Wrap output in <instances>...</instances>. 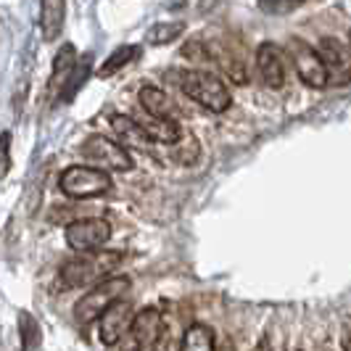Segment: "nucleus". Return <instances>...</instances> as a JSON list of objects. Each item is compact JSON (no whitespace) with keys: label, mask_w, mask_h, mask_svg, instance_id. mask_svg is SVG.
Masks as SVG:
<instances>
[{"label":"nucleus","mask_w":351,"mask_h":351,"mask_svg":"<svg viewBox=\"0 0 351 351\" xmlns=\"http://www.w3.org/2000/svg\"><path fill=\"white\" fill-rule=\"evenodd\" d=\"M175 82L191 101H195L204 108H209L214 114L228 111L230 104H232L230 90L225 88V82L217 74H209V71L201 69H180L175 71Z\"/></svg>","instance_id":"f257e3e1"},{"label":"nucleus","mask_w":351,"mask_h":351,"mask_svg":"<svg viewBox=\"0 0 351 351\" xmlns=\"http://www.w3.org/2000/svg\"><path fill=\"white\" fill-rule=\"evenodd\" d=\"M119 262H122V254L119 251H104V248L85 251L82 256L69 259V262L61 267L58 275H61V282H64V291L95 285L98 280H104L106 275Z\"/></svg>","instance_id":"f03ea898"},{"label":"nucleus","mask_w":351,"mask_h":351,"mask_svg":"<svg viewBox=\"0 0 351 351\" xmlns=\"http://www.w3.org/2000/svg\"><path fill=\"white\" fill-rule=\"evenodd\" d=\"M127 288H130V278H127V275H114V278L98 280L82 299L77 301V306H74L77 322H80V325L95 322L114 301L122 299L124 293H127Z\"/></svg>","instance_id":"7ed1b4c3"},{"label":"nucleus","mask_w":351,"mask_h":351,"mask_svg":"<svg viewBox=\"0 0 351 351\" xmlns=\"http://www.w3.org/2000/svg\"><path fill=\"white\" fill-rule=\"evenodd\" d=\"M58 185H61L64 195H69V198H95V195L111 191V177L106 169H98V167L74 164L61 175Z\"/></svg>","instance_id":"20e7f679"},{"label":"nucleus","mask_w":351,"mask_h":351,"mask_svg":"<svg viewBox=\"0 0 351 351\" xmlns=\"http://www.w3.org/2000/svg\"><path fill=\"white\" fill-rule=\"evenodd\" d=\"M80 154L98 164V169H111V172H130L135 167V161L130 156V151L119 143L108 141L104 135H90L80 145Z\"/></svg>","instance_id":"39448f33"},{"label":"nucleus","mask_w":351,"mask_h":351,"mask_svg":"<svg viewBox=\"0 0 351 351\" xmlns=\"http://www.w3.org/2000/svg\"><path fill=\"white\" fill-rule=\"evenodd\" d=\"M288 53H291V58H293L296 74H299V80L304 82V85H309V88H315V90L328 88V85H330L328 69H325L319 53H317L309 43H304V40H299V37H291Z\"/></svg>","instance_id":"423d86ee"},{"label":"nucleus","mask_w":351,"mask_h":351,"mask_svg":"<svg viewBox=\"0 0 351 351\" xmlns=\"http://www.w3.org/2000/svg\"><path fill=\"white\" fill-rule=\"evenodd\" d=\"M111 238V225L98 217H88V219H74L66 225V243L74 251H95L101 248Z\"/></svg>","instance_id":"0eeeda50"},{"label":"nucleus","mask_w":351,"mask_h":351,"mask_svg":"<svg viewBox=\"0 0 351 351\" xmlns=\"http://www.w3.org/2000/svg\"><path fill=\"white\" fill-rule=\"evenodd\" d=\"M127 333L143 351H156L164 341V335H167V325H164V317L156 306H145L132 317Z\"/></svg>","instance_id":"6e6552de"},{"label":"nucleus","mask_w":351,"mask_h":351,"mask_svg":"<svg viewBox=\"0 0 351 351\" xmlns=\"http://www.w3.org/2000/svg\"><path fill=\"white\" fill-rule=\"evenodd\" d=\"M319 58L328 69V77H333V82L343 85L351 80V48L346 43L335 40V37H322L319 40Z\"/></svg>","instance_id":"1a4fd4ad"},{"label":"nucleus","mask_w":351,"mask_h":351,"mask_svg":"<svg viewBox=\"0 0 351 351\" xmlns=\"http://www.w3.org/2000/svg\"><path fill=\"white\" fill-rule=\"evenodd\" d=\"M132 317H135V309H132V304L130 301H114L108 309H106L104 315L98 317L101 319V341H104L106 346H114V343H119L127 330H130V322H132Z\"/></svg>","instance_id":"9d476101"},{"label":"nucleus","mask_w":351,"mask_h":351,"mask_svg":"<svg viewBox=\"0 0 351 351\" xmlns=\"http://www.w3.org/2000/svg\"><path fill=\"white\" fill-rule=\"evenodd\" d=\"M256 69L262 82L269 90H278L285 85V58H282V48L275 43H262L256 51Z\"/></svg>","instance_id":"9b49d317"},{"label":"nucleus","mask_w":351,"mask_h":351,"mask_svg":"<svg viewBox=\"0 0 351 351\" xmlns=\"http://www.w3.org/2000/svg\"><path fill=\"white\" fill-rule=\"evenodd\" d=\"M66 21V0H40V32L45 43L61 35Z\"/></svg>","instance_id":"f8f14e48"},{"label":"nucleus","mask_w":351,"mask_h":351,"mask_svg":"<svg viewBox=\"0 0 351 351\" xmlns=\"http://www.w3.org/2000/svg\"><path fill=\"white\" fill-rule=\"evenodd\" d=\"M141 106L151 117H158V119H175L177 117V106L172 104V98L154 85L141 88Z\"/></svg>","instance_id":"ddd939ff"},{"label":"nucleus","mask_w":351,"mask_h":351,"mask_svg":"<svg viewBox=\"0 0 351 351\" xmlns=\"http://www.w3.org/2000/svg\"><path fill=\"white\" fill-rule=\"evenodd\" d=\"M111 130L122 138L124 143H130V145H135V148H148L151 145V138L145 135V130L141 127V122H135V119H130V117H124V114H114L111 117Z\"/></svg>","instance_id":"4468645a"},{"label":"nucleus","mask_w":351,"mask_h":351,"mask_svg":"<svg viewBox=\"0 0 351 351\" xmlns=\"http://www.w3.org/2000/svg\"><path fill=\"white\" fill-rule=\"evenodd\" d=\"M141 127L145 130V135L151 138V143H164V145H175L182 138V130L177 119H158L151 117L148 122H141Z\"/></svg>","instance_id":"2eb2a0df"},{"label":"nucleus","mask_w":351,"mask_h":351,"mask_svg":"<svg viewBox=\"0 0 351 351\" xmlns=\"http://www.w3.org/2000/svg\"><path fill=\"white\" fill-rule=\"evenodd\" d=\"M90 69H93V56H85V58H80L77 64H74V69H71V74L66 77V82L61 85V90H58V98L61 101H74V95L80 93V90L85 88V82L90 80Z\"/></svg>","instance_id":"dca6fc26"},{"label":"nucleus","mask_w":351,"mask_h":351,"mask_svg":"<svg viewBox=\"0 0 351 351\" xmlns=\"http://www.w3.org/2000/svg\"><path fill=\"white\" fill-rule=\"evenodd\" d=\"M16 322H19L21 351H43V330H40V322L35 319V315L27 312V309H21Z\"/></svg>","instance_id":"f3484780"},{"label":"nucleus","mask_w":351,"mask_h":351,"mask_svg":"<svg viewBox=\"0 0 351 351\" xmlns=\"http://www.w3.org/2000/svg\"><path fill=\"white\" fill-rule=\"evenodd\" d=\"M74 64H77V51H74V45H71V43H66L64 48H58L56 58H53L51 82H48V88L61 90V85L66 82V77H69L71 69H74Z\"/></svg>","instance_id":"a211bd4d"},{"label":"nucleus","mask_w":351,"mask_h":351,"mask_svg":"<svg viewBox=\"0 0 351 351\" xmlns=\"http://www.w3.org/2000/svg\"><path fill=\"white\" fill-rule=\"evenodd\" d=\"M217 346V338H214V330L209 325H191L185 335H182V343H180V351H214Z\"/></svg>","instance_id":"6ab92c4d"},{"label":"nucleus","mask_w":351,"mask_h":351,"mask_svg":"<svg viewBox=\"0 0 351 351\" xmlns=\"http://www.w3.org/2000/svg\"><path fill=\"white\" fill-rule=\"evenodd\" d=\"M141 45H122V48H117V51L111 53L108 58L104 61V66L98 69V77H111V74H117V71H122L127 64H132L138 56H141Z\"/></svg>","instance_id":"aec40b11"},{"label":"nucleus","mask_w":351,"mask_h":351,"mask_svg":"<svg viewBox=\"0 0 351 351\" xmlns=\"http://www.w3.org/2000/svg\"><path fill=\"white\" fill-rule=\"evenodd\" d=\"M182 32H185V24H182V21H161V24H154V27L148 29L145 40H148L151 45H169V43H175Z\"/></svg>","instance_id":"412c9836"},{"label":"nucleus","mask_w":351,"mask_h":351,"mask_svg":"<svg viewBox=\"0 0 351 351\" xmlns=\"http://www.w3.org/2000/svg\"><path fill=\"white\" fill-rule=\"evenodd\" d=\"M195 158H198V143H195V138H191V135L180 138L175 148V161H180V164H193Z\"/></svg>","instance_id":"4be33fe9"},{"label":"nucleus","mask_w":351,"mask_h":351,"mask_svg":"<svg viewBox=\"0 0 351 351\" xmlns=\"http://www.w3.org/2000/svg\"><path fill=\"white\" fill-rule=\"evenodd\" d=\"M301 0H259V8L272 14V16H282V14H291L293 8H299Z\"/></svg>","instance_id":"5701e85b"},{"label":"nucleus","mask_w":351,"mask_h":351,"mask_svg":"<svg viewBox=\"0 0 351 351\" xmlns=\"http://www.w3.org/2000/svg\"><path fill=\"white\" fill-rule=\"evenodd\" d=\"M182 56L191 58V61H201V64H209L211 61V51L204 45V43H198V40L185 43V45H182Z\"/></svg>","instance_id":"b1692460"},{"label":"nucleus","mask_w":351,"mask_h":351,"mask_svg":"<svg viewBox=\"0 0 351 351\" xmlns=\"http://www.w3.org/2000/svg\"><path fill=\"white\" fill-rule=\"evenodd\" d=\"M11 172V132H0V180Z\"/></svg>","instance_id":"393cba45"},{"label":"nucleus","mask_w":351,"mask_h":351,"mask_svg":"<svg viewBox=\"0 0 351 351\" xmlns=\"http://www.w3.org/2000/svg\"><path fill=\"white\" fill-rule=\"evenodd\" d=\"M254 351H275L272 349V343H269V338H262L256 346H254Z\"/></svg>","instance_id":"a878e982"},{"label":"nucleus","mask_w":351,"mask_h":351,"mask_svg":"<svg viewBox=\"0 0 351 351\" xmlns=\"http://www.w3.org/2000/svg\"><path fill=\"white\" fill-rule=\"evenodd\" d=\"M124 351H143V349L138 346V343H135V341H132V338H130V343L124 346Z\"/></svg>","instance_id":"bb28decb"},{"label":"nucleus","mask_w":351,"mask_h":351,"mask_svg":"<svg viewBox=\"0 0 351 351\" xmlns=\"http://www.w3.org/2000/svg\"><path fill=\"white\" fill-rule=\"evenodd\" d=\"M346 351H351V335H349V341H346V346H343Z\"/></svg>","instance_id":"cd10ccee"},{"label":"nucleus","mask_w":351,"mask_h":351,"mask_svg":"<svg viewBox=\"0 0 351 351\" xmlns=\"http://www.w3.org/2000/svg\"><path fill=\"white\" fill-rule=\"evenodd\" d=\"M349 48H351V32H349Z\"/></svg>","instance_id":"c85d7f7f"}]
</instances>
